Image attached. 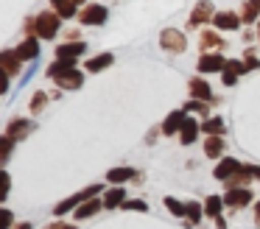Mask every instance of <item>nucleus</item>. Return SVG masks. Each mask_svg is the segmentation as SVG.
Masks as SVG:
<instances>
[{"instance_id":"c85d7f7f","label":"nucleus","mask_w":260,"mask_h":229,"mask_svg":"<svg viewBox=\"0 0 260 229\" xmlns=\"http://www.w3.org/2000/svg\"><path fill=\"white\" fill-rule=\"evenodd\" d=\"M48 101H51V98H48V92H42V89H40V92H34V98H31V104H28L31 115H40V112L45 109Z\"/></svg>"},{"instance_id":"bb28decb","label":"nucleus","mask_w":260,"mask_h":229,"mask_svg":"<svg viewBox=\"0 0 260 229\" xmlns=\"http://www.w3.org/2000/svg\"><path fill=\"white\" fill-rule=\"evenodd\" d=\"M73 67H76V59H56L51 67H48V76H51L53 81H56L59 76H64V73L73 70Z\"/></svg>"},{"instance_id":"5701e85b","label":"nucleus","mask_w":260,"mask_h":229,"mask_svg":"<svg viewBox=\"0 0 260 229\" xmlns=\"http://www.w3.org/2000/svg\"><path fill=\"white\" fill-rule=\"evenodd\" d=\"M129 179H135V168H129V165L107 171V182L109 184H123V182H129Z\"/></svg>"},{"instance_id":"1a4fd4ad","label":"nucleus","mask_w":260,"mask_h":229,"mask_svg":"<svg viewBox=\"0 0 260 229\" xmlns=\"http://www.w3.org/2000/svg\"><path fill=\"white\" fill-rule=\"evenodd\" d=\"M238 171H241V162L232 159V156H221L218 165H215V171H213V176L218 179V182H226V179H232Z\"/></svg>"},{"instance_id":"dca6fc26","label":"nucleus","mask_w":260,"mask_h":229,"mask_svg":"<svg viewBox=\"0 0 260 229\" xmlns=\"http://www.w3.org/2000/svg\"><path fill=\"white\" fill-rule=\"evenodd\" d=\"M187 89H190V98H199V101H213V89H210V84L204 81L202 76H193L190 81H187Z\"/></svg>"},{"instance_id":"393cba45","label":"nucleus","mask_w":260,"mask_h":229,"mask_svg":"<svg viewBox=\"0 0 260 229\" xmlns=\"http://www.w3.org/2000/svg\"><path fill=\"white\" fill-rule=\"evenodd\" d=\"M76 0H51V9L59 11L62 14V20H70V17H79V11H76Z\"/></svg>"},{"instance_id":"4468645a","label":"nucleus","mask_w":260,"mask_h":229,"mask_svg":"<svg viewBox=\"0 0 260 229\" xmlns=\"http://www.w3.org/2000/svg\"><path fill=\"white\" fill-rule=\"evenodd\" d=\"M14 50L20 53V59H23V61H37V59H40V37H25Z\"/></svg>"},{"instance_id":"c9c22d12","label":"nucleus","mask_w":260,"mask_h":229,"mask_svg":"<svg viewBox=\"0 0 260 229\" xmlns=\"http://www.w3.org/2000/svg\"><path fill=\"white\" fill-rule=\"evenodd\" d=\"M221 84H224V87H235L238 76H235V73H230V70H221Z\"/></svg>"},{"instance_id":"e433bc0d","label":"nucleus","mask_w":260,"mask_h":229,"mask_svg":"<svg viewBox=\"0 0 260 229\" xmlns=\"http://www.w3.org/2000/svg\"><path fill=\"white\" fill-rule=\"evenodd\" d=\"M0 229H12V223H14V215H12V210H3L0 212Z\"/></svg>"},{"instance_id":"4c0bfd02","label":"nucleus","mask_w":260,"mask_h":229,"mask_svg":"<svg viewBox=\"0 0 260 229\" xmlns=\"http://www.w3.org/2000/svg\"><path fill=\"white\" fill-rule=\"evenodd\" d=\"M243 59H246V70H257V67H260V61H257V56H254V53L243 56Z\"/></svg>"},{"instance_id":"b1692460","label":"nucleus","mask_w":260,"mask_h":229,"mask_svg":"<svg viewBox=\"0 0 260 229\" xmlns=\"http://www.w3.org/2000/svg\"><path fill=\"white\" fill-rule=\"evenodd\" d=\"M224 195H207L204 199V215L207 218H221V210H224Z\"/></svg>"},{"instance_id":"412c9836","label":"nucleus","mask_w":260,"mask_h":229,"mask_svg":"<svg viewBox=\"0 0 260 229\" xmlns=\"http://www.w3.org/2000/svg\"><path fill=\"white\" fill-rule=\"evenodd\" d=\"M101 207H104V199L98 201L95 195H92V199H87V201H84V204L76 207V218H79V221H87V218H92L98 210H101Z\"/></svg>"},{"instance_id":"ea45409f","label":"nucleus","mask_w":260,"mask_h":229,"mask_svg":"<svg viewBox=\"0 0 260 229\" xmlns=\"http://www.w3.org/2000/svg\"><path fill=\"white\" fill-rule=\"evenodd\" d=\"M254 223L260 226V201H257V207H254Z\"/></svg>"},{"instance_id":"f257e3e1","label":"nucleus","mask_w":260,"mask_h":229,"mask_svg":"<svg viewBox=\"0 0 260 229\" xmlns=\"http://www.w3.org/2000/svg\"><path fill=\"white\" fill-rule=\"evenodd\" d=\"M59 25H62V14L59 11H42V14L34 17V31L40 39H53L59 34Z\"/></svg>"},{"instance_id":"6e6552de","label":"nucleus","mask_w":260,"mask_h":229,"mask_svg":"<svg viewBox=\"0 0 260 229\" xmlns=\"http://www.w3.org/2000/svg\"><path fill=\"white\" fill-rule=\"evenodd\" d=\"M254 179H260V168L257 165H241V171H238L232 179H226V184H230V187H246L249 182H254Z\"/></svg>"},{"instance_id":"9b49d317","label":"nucleus","mask_w":260,"mask_h":229,"mask_svg":"<svg viewBox=\"0 0 260 229\" xmlns=\"http://www.w3.org/2000/svg\"><path fill=\"white\" fill-rule=\"evenodd\" d=\"M213 22H215L218 31H238L243 20H241V14H235V11H215Z\"/></svg>"},{"instance_id":"ddd939ff","label":"nucleus","mask_w":260,"mask_h":229,"mask_svg":"<svg viewBox=\"0 0 260 229\" xmlns=\"http://www.w3.org/2000/svg\"><path fill=\"white\" fill-rule=\"evenodd\" d=\"M196 67H199V73H221L226 67V59L221 53H202Z\"/></svg>"},{"instance_id":"cd10ccee","label":"nucleus","mask_w":260,"mask_h":229,"mask_svg":"<svg viewBox=\"0 0 260 229\" xmlns=\"http://www.w3.org/2000/svg\"><path fill=\"white\" fill-rule=\"evenodd\" d=\"M224 120L221 117H207V120H202V132L204 134H224Z\"/></svg>"},{"instance_id":"37998d69","label":"nucleus","mask_w":260,"mask_h":229,"mask_svg":"<svg viewBox=\"0 0 260 229\" xmlns=\"http://www.w3.org/2000/svg\"><path fill=\"white\" fill-rule=\"evenodd\" d=\"M76 3H87V0H76Z\"/></svg>"},{"instance_id":"c756f323","label":"nucleus","mask_w":260,"mask_h":229,"mask_svg":"<svg viewBox=\"0 0 260 229\" xmlns=\"http://www.w3.org/2000/svg\"><path fill=\"white\" fill-rule=\"evenodd\" d=\"M165 207H168L171 212H174L176 218H182V215H187V204H182V201H176L174 195H168V199H165Z\"/></svg>"},{"instance_id":"72a5a7b5","label":"nucleus","mask_w":260,"mask_h":229,"mask_svg":"<svg viewBox=\"0 0 260 229\" xmlns=\"http://www.w3.org/2000/svg\"><path fill=\"white\" fill-rule=\"evenodd\" d=\"M14 143H17V140H12L9 134H3V140H0V148H3V162H6L9 156H12V148H14Z\"/></svg>"},{"instance_id":"79ce46f5","label":"nucleus","mask_w":260,"mask_h":229,"mask_svg":"<svg viewBox=\"0 0 260 229\" xmlns=\"http://www.w3.org/2000/svg\"><path fill=\"white\" fill-rule=\"evenodd\" d=\"M249 3H252V6H254V9H257V11H260V0H249Z\"/></svg>"},{"instance_id":"a211bd4d","label":"nucleus","mask_w":260,"mask_h":229,"mask_svg":"<svg viewBox=\"0 0 260 229\" xmlns=\"http://www.w3.org/2000/svg\"><path fill=\"white\" fill-rule=\"evenodd\" d=\"M224 134H210L207 140H204V154L210 156V159H221L224 156Z\"/></svg>"},{"instance_id":"f704fd0d","label":"nucleus","mask_w":260,"mask_h":229,"mask_svg":"<svg viewBox=\"0 0 260 229\" xmlns=\"http://www.w3.org/2000/svg\"><path fill=\"white\" fill-rule=\"evenodd\" d=\"M123 210H137V212H146V210H148V204H146V201H140V199H126V201H123Z\"/></svg>"},{"instance_id":"f03ea898","label":"nucleus","mask_w":260,"mask_h":229,"mask_svg":"<svg viewBox=\"0 0 260 229\" xmlns=\"http://www.w3.org/2000/svg\"><path fill=\"white\" fill-rule=\"evenodd\" d=\"M104 190V184H90V187H84V190H79L76 195H70V199H64V201H59L56 207H53V215H59L62 218L64 212H70V210H76L79 204H84L87 199H92L95 193H101Z\"/></svg>"},{"instance_id":"423d86ee","label":"nucleus","mask_w":260,"mask_h":229,"mask_svg":"<svg viewBox=\"0 0 260 229\" xmlns=\"http://www.w3.org/2000/svg\"><path fill=\"white\" fill-rule=\"evenodd\" d=\"M213 17H215V6L210 3V0H202V3L193 6V14H190V20H187V25H190V28H199L202 22L213 20Z\"/></svg>"},{"instance_id":"20e7f679","label":"nucleus","mask_w":260,"mask_h":229,"mask_svg":"<svg viewBox=\"0 0 260 229\" xmlns=\"http://www.w3.org/2000/svg\"><path fill=\"white\" fill-rule=\"evenodd\" d=\"M107 17H109V11H107V6H101V3H87L84 9L79 11L81 25H104Z\"/></svg>"},{"instance_id":"f3484780","label":"nucleus","mask_w":260,"mask_h":229,"mask_svg":"<svg viewBox=\"0 0 260 229\" xmlns=\"http://www.w3.org/2000/svg\"><path fill=\"white\" fill-rule=\"evenodd\" d=\"M185 117H187L185 109H174V112H171V115L162 120V128H159V132L168 134V137H171V134H179V128H182V123H185Z\"/></svg>"},{"instance_id":"7ed1b4c3","label":"nucleus","mask_w":260,"mask_h":229,"mask_svg":"<svg viewBox=\"0 0 260 229\" xmlns=\"http://www.w3.org/2000/svg\"><path fill=\"white\" fill-rule=\"evenodd\" d=\"M159 45H162V50H168V53H182V50L187 48V39L179 28H165V31L159 34Z\"/></svg>"},{"instance_id":"aec40b11","label":"nucleus","mask_w":260,"mask_h":229,"mask_svg":"<svg viewBox=\"0 0 260 229\" xmlns=\"http://www.w3.org/2000/svg\"><path fill=\"white\" fill-rule=\"evenodd\" d=\"M112 61H115L112 53H98V56H92V59L84 61V70L87 73H104L107 67H112Z\"/></svg>"},{"instance_id":"6ab92c4d","label":"nucleus","mask_w":260,"mask_h":229,"mask_svg":"<svg viewBox=\"0 0 260 229\" xmlns=\"http://www.w3.org/2000/svg\"><path fill=\"white\" fill-rule=\"evenodd\" d=\"M81 84H84V73H79L76 67L56 78V87L59 89H81Z\"/></svg>"},{"instance_id":"c03bdc74","label":"nucleus","mask_w":260,"mask_h":229,"mask_svg":"<svg viewBox=\"0 0 260 229\" xmlns=\"http://www.w3.org/2000/svg\"><path fill=\"white\" fill-rule=\"evenodd\" d=\"M257 37H260V34H257Z\"/></svg>"},{"instance_id":"a19ab883","label":"nucleus","mask_w":260,"mask_h":229,"mask_svg":"<svg viewBox=\"0 0 260 229\" xmlns=\"http://www.w3.org/2000/svg\"><path fill=\"white\" fill-rule=\"evenodd\" d=\"M14 229H31V223H28V221H23V223H17Z\"/></svg>"},{"instance_id":"4be33fe9","label":"nucleus","mask_w":260,"mask_h":229,"mask_svg":"<svg viewBox=\"0 0 260 229\" xmlns=\"http://www.w3.org/2000/svg\"><path fill=\"white\" fill-rule=\"evenodd\" d=\"M123 201H126V190L123 187H109L107 193H104V207L107 210H115V207H123Z\"/></svg>"},{"instance_id":"7c9ffc66","label":"nucleus","mask_w":260,"mask_h":229,"mask_svg":"<svg viewBox=\"0 0 260 229\" xmlns=\"http://www.w3.org/2000/svg\"><path fill=\"white\" fill-rule=\"evenodd\" d=\"M185 112H199V115H202V117H207V101H199V98H190V101H187V104H185Z\"/></svg>"},{"instance_id":"2f4dec72","label":"nucleus","mask_w":260,"mask_h":229,"mask_svg":"<svg viewBox=\"0 0 260 229\" xmlns=\"http://www.w3.org/2000/svg\"><path fill=\"white\" fill-rule=\"evenodd\" d=\"M202 204H199V201H187V221H190V223H199V221H202Z\"/></svg>"},{"instance_id":"a878e982","label":"nucleus","mask_w":260,"mask_h":229,"mask_svg":"<svg viewBox=\"0 0 260 229\" xmlns=\"http://www.w3.org/2000/svg\"><path fill=\"white\" fill-rule=\"evenodd\" d=\"M202 50H213V48H224V37H218V31H202L199 37Z\"/></svg>"},{"instance_id":"58836bf2","label":"nucleus","mask_w":260,"mask_h":229,"mask_svg":"<svg viewBox=\"0 0 260 229\" xmlns=\"http://www.w3.org/2000/svg\"><path fill=\"white\" fill-rule=\"evenodd\" d=\"M45 229H79V226H73V223H64V221H53V223H48Z\"/></svg>"},{"instance_id":"2eb2a0df","label":"nucleus","mask_w":260,"mask_h":229,"mask_svg":"<svg viewBox=\"0 0 260 229\" xmlns=\"http://www.w3.org/2000/svg\"><path fill=\"white\" fill-rule=\"evenodd\" d=\"M199 132H202V123L193 120V117H185V123H182V128H179V143L182 145H193L196 137H199Z\"/></svg>"},{"instance_id":"f8f14e48","label":"nucleus","mask_w":260,"mask_h":229,"mask_svg":"<svg viewBox=\"0 0 260 229\" xmlns=\"http://www.w3.org/2000/svg\"><path fill=\"white\" fill-rule=\"evenodd\" d=\"M0 64H3V73H6V78H14L20 73V67H23V59H20L17 50H3L0 53Z\"/></svg>"},{"instance_id":"39448f33","label":"nucleus","mask_w":260,"mask_h":229,"mask_svg":"<svg viewBox=\"0 0 260 229\" xmlns=\"http://www.w3.org/2000/svg\"><path fill=\"white\" fill-rule=\"evenodd\" d=\"M224 201H226V207H232V210H243V207L252 204V190L249 187H230L224 193Z\"/></svg>"},{"instance_id":"473e14b6","label":"nucleus","mask_w":260,"mask_h":229,"mask_svg":"<svg viewBox=\"0 0 260 229\" xmlns=\"http://www.w3.org/2000/svg\"><path fill=\"white\" fill-rule=\"evenodd\" d=\"M257 14H260V11L254 9L252 3H243V9H241V20L246 22V25H252V22H257Z\"/></svg>"},{"instance_id":"9d476101","label":"nucleus","mask_w":260,"mask_h":229,"mask_svg":"<svg viewBox=\"0 0 260 229\" xmlns=\"http://www.w3.org/2000/svg\"><path fill=\"white\" fill-rule=\"evenodd\" d=\"M34 128H37V123H34V120H25V117H14V120L6 126V134H9L12 140H23V137H28V134L34 132Z\"/></svg>"},{"instance_id":"0eeeda50","label":"nucleus","mask_w":260,"mask_h":229,"mask_svg":"<svg viewBox=\"0 0 260 229\" xmlns=\"http://www.w3.org/2000/svg\"><path fill=\"white\" fill-rule=\"evenodd\" d=\"M84 53H87V42H81V39H68L56 48V59H79Z\"/></svg>"}]
</instances>
